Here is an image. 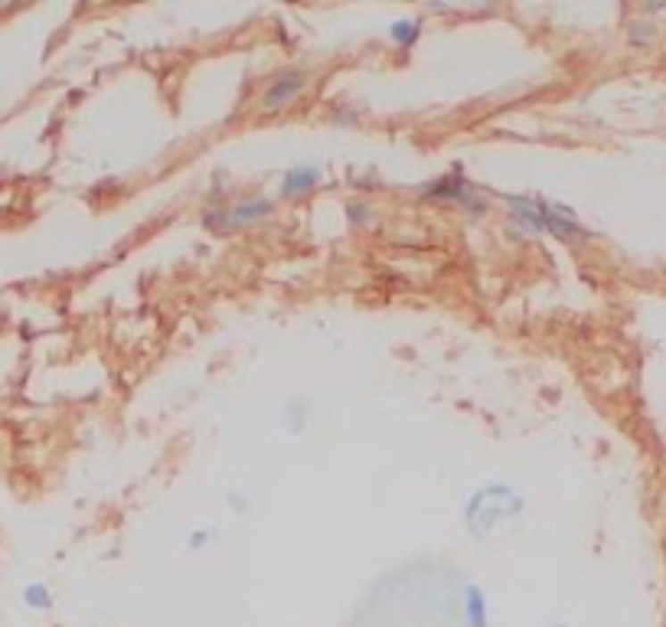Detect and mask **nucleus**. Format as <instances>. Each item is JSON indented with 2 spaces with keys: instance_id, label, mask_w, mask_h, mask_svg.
<instances>
[{
  "instance_id": "f257e3e1",
  "label": "nucleus",
  "mask_w": 666,
  "mask_h": 627,
  "mask_svg": "<svg viewBox=\"0 0 666 627\" xmlns=\"http://www.w3.org/2000/svg\"><path fill=\"white\" fill-rule=\"evenodd\" d=\"M301 88V82H297V76H287V79H278L275 86L268 88L265 96V108H278V104H287L291 98H295V92Z\"/></svg>"
},
{
  "instance_id": "7ed1b4c3",
  "label": "nucleus",
  "mask_w": 666,
  "mask_h": 627,
  "mask_svg": "<svg viewBox=\"0 0 666 627\" xmlns=\"http://www.w3.org/2000/svg\"><path fill=\"white\" fill-rule=\"evenodd\" d=\"M27 601H29V605H37V608H43V605L49 601V595L43 589H29L27 591Z\"/></svg>"
},
{
  "instance_id": "f03ea898",
  "label": "nucleus",
  "mask_w": 666,
  "mask_h": 627,
  "mask_svg": "<svg viewBox=\"0 0 666 627\" xmlns=\"http://www.w3.org/2000/svg\"><path fill=\"white\" fill-rule=\"evenodd\" d=\"M317 180V171H307V167H297L295 173H287V180H285V187H287V193H297V190H307L311 183Z\"/></svg>"
}]
</instances>
